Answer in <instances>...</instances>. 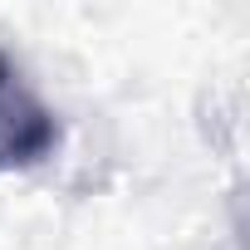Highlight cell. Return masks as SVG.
I'll list each match as a JSON object with an SVG mask.
<instances>
[{
  "instance_id": "cell-1",
  "label": "cell",
  "mask_w": 250,
  "mask_h": 250,
  "mask_svg": "<svg viewBox=\"0 0 250 250\" xmlns=\"http://www.w3.org/2000/svg\"><path fill=\"white\" fill-rule=\"evenodd\" d=\"M59 147V118L25 83L20 64L0 49V172L40 167Z\"/></svg>"
}]
</instances>
